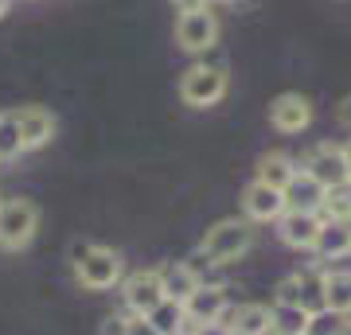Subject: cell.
<instances>
[{
	"mask_svg": "<svg viewBox=\"0 0 351 335\" xmlns=\"http://www.w3.org/2000/svg\"><path fill=\"white\" fill-rule=\"evenodd\" d=\"M254 249V223L250 219H219V223L203 234L199 253L215 265H230V261L246 258Z\"/></svg>",
	"mask_w": 351,
	"mask_h": 335,
	"instance_id": "2",
	"label": "cell"
},
{
	"mask_svg": "<svg viewBox=\"0 0 351 335\" xmlns=\"http://www.w3.org/2000/svg\"><path fill=\"white\" fill-rule=\"evenodd\" d=\"M297 281H301V308L304 312H320L324 308V269H301L297 273Z\"/></svg>",
	"mask_w": 351,
	"mask_h": 335,
	"instance_id": "21",
	"label": "cell"
},
{
	"mask_svg": "<svg viewBox=\"0 0 351 335\" xmlns=\"http://www.w3.org/2000/svg\"><path fill=\"white\" fill-rule=\"evenodd\" d=\"M269 125H274L277 133H285V137L304 133L313 125V101L304 98V94H281L269 106Z\"/></svg>",
	"mask_w": 351,
	"mask_h": 335,
	"instance_id": "9",
	"label": "cell"
},
{
	"mask_svg": "<svg viewBox=\"0 0 351 335\" xmlns=\"http://www.w3.org/2000/svg\"><path fill=\"white\" fill-rule=\"evenodd\" d=\"M8 8H12V0H0V20L8 16Z\"/></svg>",
	"mask_w": 351,
	"mask_h": 335,
	"instance_id": "32",
	"label": "cell"
},
{
	"mask_svg": "<svg viewBox=\"0 0 351 335\" xmlns=\"http://www.w3.org/2000/svg\"><path fill=\"white\" fill-rule=\"evenodd\" d=\"M230 300H226V288L219 285H199L184 300V312H188V323H223Z\"/></svg>",
	"mask_w": 351,
	"mask_h": 335,
	"instance_id": "12",
	"label": "cell"
},
{
	"mask_svg": "<svg viewBox=\"0 0 351 335\" xmlns=\"http://www.w3.org/2000/svg\"><path fill=\"white\" fill-rule=\"evenodd\" d=\"M324 219L320 214H308V211H285L277 219V238L285 242L289 249H313L316 234H320Z\"/></svg>",
	"mask_w": 351,
	"mask_h": 335,
	"instance_id": "11",
	"label": "cell"
},
{
	"mask_svg": "<svg viewBox=\"0 0 351 335\" xmlns=\"http://www.w3.org/2000/svg\"><path fill=\"white\" fill-rule=\"evenodd\" d=\"M16 125H20V145H24V152H36V149H43V145H51L55 133H59L55 113L43 110V106H24V110H16Z\"/></svg>",
	"mask_w": 351,
	"mask_h": 335,
	"instance_id": "8",
	"label": "cell"
},
{
	"mask_svg": "<svg viewBox=\"0 0 351 335\" xmlns=\"http://www.w3.org/2000/svg\"><path fill=\"white\" fill-rule=\"evenodd\" d=\"M191 335H234L226 323H195V332Z\"/></svg>",
	"mask_w": 351,
	"mask_h": 335,
	"instance_id": "28",
	"label": "cell"
},
{
	"mask_svg": "<svg viewBox=\"0 0 351 335\" xmlns=\"http://www.w3.org/2000/svg\"><path fill=\"white\" fill-rule=\"evenodd\" d=\"M304 335H351V323L343 312H332V308H320L308 316V327Z\"/></svg>",
	"mask_w": 351,
	"mask_h": 335,
	"instance_id": "22",
	"label": "cell"
},
{
	"mask_svg": "<svg viewBox=\"0 0 351 335\" xmlns=\"http://www.w3.org/2000/svg\"><path fill=\"white\" fill-rule=\"evenodd\" d=\"M39 230V207L32 199L0 203V249H24Z\"/></svg>",
	"mask_w": 351,
	"mask_h": 335,
	"instance_id": "4",
	"label": "cell"
},
{
	"mask_svg": "<svg viewBox=\"0 0 351 335\" xmlns=\"http://www.w3.org/2000/svg\"><path fill=\"white\" fill-rule=\"evenodd\" d=\"M20 152H24V145H20L16 113H0V160H16Z\"/></svg>",
	"mask_w": 351,
	"mask_h": 335,
	"instance_id": "24",
	"label": "cell"
},
{
	"mask_svg": "<svg viewBox=\"0 0 351 335\" xmlns=\"http://www.w3.org/2000/svg\"><path fill=\"white\" fill-rule=\"evenodd\" d=\"M226 90H230V78H226L223 66H211V62H195L184 71L180 78V98L184 106L191 110H207V106H219L226 98Z\"/></svg>",
	"mask_w": 351,
	"mask_h": 335,
	"instance_id": "3",
	"label": "cell"
},
{
	"mask_svg": "<svg viewBox=\"0 0 351 335\" xmlns=\"http://www.w3.org/2000/svg\"><path fill=\"white\" fill-rule=\"evenodd\" d=\"M223 323L234 335H274V308H265V304H239V308H226Z\"/></svg>",
	"mask_w": 351,
	"mask_h": 335,
	"instance_id": "14",
	"label": "cell"
},
{
	"mask_svg": "<svg viewBox=\"0 0 351 335\" xmlns=\"http://www.w3.org/2000/svg\"><path fill=\"white\" fill-rule=\"evenodd\" d=\"M176 43L188 55H207L219 43V16L211 8H188L176 20Z\"/></svg>",
	"mask_w": 351,
	"mask_h": 335,
	"instance_id": "5",
	"label": "cell"
},
{
	"mask_svg": "<svg viewBox=\"0 0 351 335\" xmlns=\"http://www.w3.org/2000/svg\"><path fill=\"white\" fill-rule=\"evenodd\" d=\"M125 327H129V316H110L101 323V335H125Z\"/></svg>",
	"mask_w": 351,
	"mask_h": 335,
	"instance_id": "27",
	"label": "cell"
},
{
	"mask_svg": "<svg viewBox=\"0 0 351 335\" xmlns=\"http://www.w3.org/2000/svg\"><path fill=\"white\" fill-rule=\"evenodd\" d=\"M71 261H75V277L82 288H94V293H106V288L121 285V253L110 246H90V242H78L71 249Z\"/></svg>",
	"mask_w": 351,
	"mask_h": 335,
	"instance_id": "1",
	"label": "cell"
},
{
	"mask_svg": "<svg viewBox=\"0 0 351 335\" xmlns=\"http://www.w3.org/2000/svg\"><path fill=\"white\" fill-rule=\"evenodd\" d=\"M293 175H297V160L289 152H265L262 160H258V179L277 187V191H285Z\"/></svg>",
	"mask_w": 351,
	"mask_h": 335,
	"instance_id": "17",
	"label": "cell"
},
{
	"mask_svg": "<svg viewBox=\"0 0 351 335\" xmlns=\"http://www.w3.org/2000/svg\"><path fill=\"white\" fill-rule=\"evenodd\" d=\"M313 253L320 261H339L351 253V223H328L320 226V234L313 242Z\"/></svg>",
	"mask_w": 351,
	"mask_h": 335,
	"instance_id": "16",
	"label": "cell"
},
{
	"mask_svg": "<svg viewBox=\"0 0 351 335\" xmlns=\"http://www.w3.org/2000/svg\"><path fill=\"white\" fill-rule=\"evenodd\" d=\"M145 320H149L160 335L188 332V312H184V304H180V300H160V304H156L149 316H145Z\"/></svg>",
	"mask_w": 351,
	"mask_h": 335,
	"instance_id": "18",
	"label": "cell"
},
{
	"mask_svg": "<svg viewBox=\"0 0 351 335\" xmlns=\"http://www.w3.org/2000/svg\"><path fill=\"white\" fill-rule=\"evenodd\" d=\"M324 199H328V187L320 184V179H313L304 168H297V175H293V179H289V187H285V211L320 214Z\"/></svg>",
	"mask_w": 351,
	"mask_h": 335,
	"instance_id": "13",
	"label": "cell"
},
{
	"mask_svg": "<svg viewBox=\"0 0 351 335\" xmlns=\"http://www.w3.org/2000/svg\"><path fill=\"white\" fill-rule=\"evenodd\" d=\"M336 117H339V125H343V129H348V133H351V94H348V98H343V101H339Z\"/></svg>",
	"mask_w": 351,
	"mask_h": 335,
	"instance_id": "29",
	"label": "cell"
},
{
	"mask_svg": "<svg viewBox=\"0 0 351 335\" xmlns=\"http://www.w3.org/2000/svg\"><path fill=\"white\" fill-rule=\"evenodd\" d=\"M343 160H348V184H351V140L343 145Z\"/></svg>",
	"mask_w": 351,
	"mask_h": 335,
	"instance_id": "31",
	"label": "cell"
},
{
	"mask_svg": "<svg viewBox=\"0 0 351 335\" xmlns=\"http://www.w3.org/2000/svg\"><path fill=\"white\" fill-rule=\"evenodd\" d=\"M308 316L301 304H274V335H304Z\"/></svg>",
	"mask_w": 351,
	"mask_h": 335,
	"instance_id": "20",
	"label": "cell"
},
{
	"mask_svg": "<svg viewBox=\"0 0 351 335\" xmlns=\"http://www.w3.org/2000/svg\"><path fill=\"white\" fill-rule=\"evenodd\" d=\"M242 211H246L250 223H277V219L285 214V191H277V187L254 179V184L242 191Z\"/></svg>",
	"mask_w": 351,
	"mask_h": 335,
	"instance_id": "10",
	"label": "cell"
},
{
	"mask_svg": "<svg viewBox=\"0 0 351 335\" xmlns=\"http://www.w3.org/2000/svg\"><path fill=\"white\" fill-rule=\"evenodd\" d=\"M320 211H324L328 223H351V187H348V184H343V187H332Z\"/></svg>",
	"mask_w": 351,
	"mask_h": 335,
	"instance_id": "23",
	"label": "cell"
},
{
	"mask_svg": "<svg viewBox=\"0 0 351 335\" xmlns=\"http://www.w3.org/2000/svg\"><path fill=\"white\" fill-rule=\"evenodd\" d=\"M121 300H125L129 316H149L164 297V281H160V269H137L121 281Z\"/></svg>",
	"mask_w": 351,
	"mask_h": 335,
	"instance_id": "7",
	"label": "cell"
},
{
	"mask_svg": "<svg viewBox=\"0 0 351 335\" xmlns=\"http://www.w3.org/2000/svg\"><path fill=\"white\" fill-rule=\"evenodd\" d=\"M324 308L351 316V273L348 269H332V273H324Z\"/></svg>",
	"mask_w": 351,
	"mask_h": 335,
	"instance_id": "19",
	"label": "cell"
},
{
	"mask_svg": "<svg viewBox=\"0 0 351 335\" xmlns=\"http://www.w3.org/2000/svg\"><path fill=\"white\" fill-rule=\"evenodd\" d=\"M160 281H164V297L168 300H184L203 285L199 273H195V265L191 261H172V265H160Z\"/></svg>",
	"mask_w": 351,
	"mask_h": 335,
	"instance_id": "15",
	"label": "cell"
},
{
	"mask_svg": "<svg viewBox=\"0 0 351 335\" xmlns=\"http://www.w3.org/2000/svg\"><path fill=\"white\" fill-rule=\"evenodd\" d=\"M277 304H301V281H297V273H289L277 285Z\"/></svg>",
	"mask_w": 351,
	"mask_h": 335,
	"instance_id": "25",
	"label": "cell"
},
{
	"mask_svg": "<svg viewBox=\"0 0 351 335\" xmlns=\"http://www.w3.org/2000/svg\"><path fill=\"white\" fill-rule=\"evenodd\" d=\"M301 168L313 175V179H320L328 191L348 184V160H343V145H332V140H320V145H313V149L304 152Z\"/></svg>",
	"mask_w": 351,
	"mask_h": 335,
	"instance_id": "6",
	"label": "cell"
},
{
	"mask_svg": "<svg viewBox=\"0 0 351 335\" xmlns=\"http://www.w3.org/2000/svg\"><path fill=\"white\" fill-rule=\"evenodd\" d=\"M125 335H160L156 327H152L145 316H129V327H125Z\"/></svg>",
	"mask_w": 351,
	"mask_h": 335,
	"instance_id": "26",
	"label": "cell"
},
{
	"mask_svg": "<svg viewBox=\"0 0 351 335\" xmlns=\"http://www.w3.org/2000/svg\"><path fill=\"white\" fill-rule=\"evenodd\" d=\"M176 335H191V332H176Z\"/></svg>",
	"mask_w": 351,
	"mask_h": 335,
	"instance_id": "33",
	"label": "cell"
},
{
	"mask_svg": "<svg viewBox=\"0 0 351 335\" xmlns=\"http://www.w3.org/2000/svg\"><path fill=\"white\" fill-rule=\"evenodd\" d=\"M172 4L180 12H188V8H207V0H172Z\"/></svg>",
	"mask_w": 351,
	"mask_h": 335,
	"instance_id": "30",
	"label": "cell"
}]
</instances>
